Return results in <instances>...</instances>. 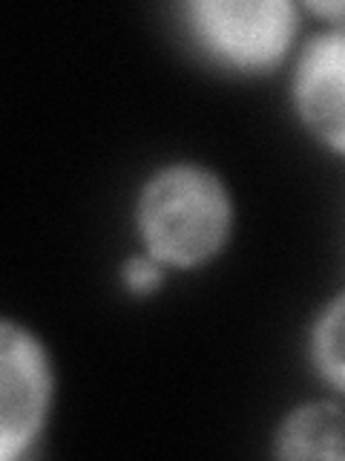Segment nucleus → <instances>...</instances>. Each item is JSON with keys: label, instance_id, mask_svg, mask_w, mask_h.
<instances>
[{"label": "nucleus", "instance_id": "obj_1", "mask_svg": "<svg viewBox=\"0 0 345 461\" xmlns=\"http://www.w3.org/2000/svg\"><path fill=\"white\" fill-rule=\"evenodd\" d=\"M234 208L216 173L199 165H170L153 173L138 196V234L162 266L193 268L227 242Z\"/></svg>", "mask_w": 345, "mask_h": 461}, {"label": "nucleus", "instance_id": "obj_8", "mask_svg": "<svg viewBox=\"0 0 345 461\" xmlns=\"http://www.w3.org/2000/svg\"><path fill=\"white\" fill-rule=\"evenodd\" d=\"M308 9L331 23H345V0H334V4H308Z\"/></svg>", "mask_w": 345, "mask_h": 461}, {"label": "nucleus", "instance_id": "obj_7", "mask_svg": "<svg viewBox=\"0 0 345 461\" xmlns=\"http://www.w3.org/2000/svg\"><path fill=\"white\" fill-rule=\"evenodd\" d=\"M121 277H124V285L133 294H150V292H155L158 285H162L164 274H162V263H158V259L133 257V259H127Z\"/></svg>", "mask_w": 345, "mask_h": 461}, {"label": "nucleus", "instance_id": "obj_5", "mask_svg": "<svg viewBox=\"0 0 345 461\" xmlns=\"http://www.w3.org/2000/svg\"><path fill=\"white\" fill-rule=\"evenodd\" d=\"M279 458H345V410L314 401L294 410L277 432Z\"/></svg>", "mask_w": 345, "mask_h": 461}, {"label": "nucleus", "instance_id": "obj_4", "mask_svg": "<svg viewBox=\"0 0 345 461\" xmlns=\"http://www.w3.org/2000/svg\"><path fill=\"white\" fill-rule=\"evenodd\" d=\"M294 104L316 139L345 153V29L305 43L294 69Z\"/></svg>", "mask_w": 345, "mask_h": 461}, {"label": "nucleus", "instance_id": "obj_3", "mask_svg": "<svg viewBox=\"0 0 345 461\" xmlns=\"http://www.w3.org/2000/svg\"><path fill=\"white\" fill-rule=\"evenodd\" d=\"M49 360L35 335L18 323L0 326V456L18 458L35 444L49 410Z\"/></svg>", "mask_w": 345, "mask_h": 461}, {"label": "nucleus", "instance_id": "obj_6", "mask_svg": "<svg viewBox=\"0 0 345 461\" xmlns=\"http://www.w3.org/2000/svg\"><path fill=\"white\" fill-rule=\"evenodd\" d=\"M311 357L323 378L345 393V294L320 314L311 335Z\"/></svg>", "mask_w": 345, "mask_h": 461}, {"label": "nucleus", "instance_id": "obj_2", "mask_svg": "<svg viewBox=\"0 0 345 461\" xmlns=\"http://www.w3.org/2000/svg\"><path fill=\"white\" fill-rule=\"evenodd\" d=\"M181 12L199 47L242 72L277 67L296 35V9L288 0H196Z\"/></svg>", "mask_w": 345, "mask_h": 461}]
</instances>
